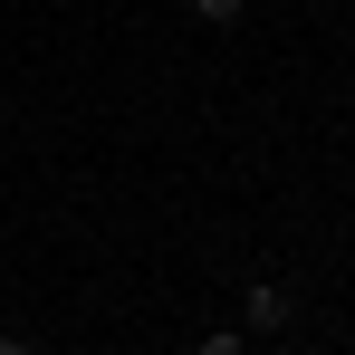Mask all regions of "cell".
Returning <instances> with one entry per match:
<instances>
[{"label": "cell", "mask_w": 355, "mask_h": 355, "mask_svg": "<svg viewBox=\"0 0 355 355\" xmlns=\"http://www.w3.org/2000/svg\"><path fill=\"white\" fill-rule=\"evenodd\" d=\"M288 307H297V297L279 288V279H250V327H259V336H279V327H288Z\"/></svg>", "instance_id": "6da1fadb"}, {"label": "cell", "mask_w": 355, "mask_h": 355, "mask_svg": "<svg viewBox=\"0 0 355 355\" xmlns=\"http://www.w3.org/2000/svg\"><path fill=\"white\" fill-rule=\"evenodd\" d=\"M240 10H250V0H192V19H221V29H231Z\"/></svg>", "instance_id": "7a4b0ae2"}, {"label": "cell", "mask_w": 355, "mask_h": 355, "mask_svg": "<svg viewBox=\"0 0 355 355\" xmlns=\"http://www.w3.org/2000/svg\"><path fill=\"white\" fill-rule=\"evenodd\" d=\"M192 355H250V346H240V336H202Z\"/></svg>", "instance_id": "3957f363"}, {"label": "cell", "mask_w": 355, "mask_h": 355, "mask_svg": "<svg viewBox=\"0 0 355 355\" xmlns=\"http://www.w3.org/2000/svg\"><path fill=\"white\" fill-rule=\"evenodd\" d=\"M0 355H39V346H29V336H0Z\"/></svg>", "instance_id": "277c9868"}, {"label": "cell", "mask_w": 355, "mask_h": 355, "mask_svg": "<svg viewBox=\"0 0 355 355\" xmlns=\"http://www.w3.org/2000/svg\"><path fill=\"white\" fill-rule=\"evenodd\" d=\"M269 355H297V346H269Z\"/></svg>", "instance_id": "5b68a950"}]
</instances>
